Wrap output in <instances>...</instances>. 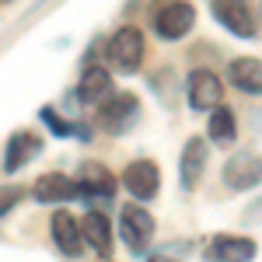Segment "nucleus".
Segmentation results:
<instances>
[{"label":"nucleus","instance_id":"obj_14","mask_svg":"<svg viewBox=\"0 0 262 262\" xmlns=\"http://www.w3.org/2000/svg\"><path fill=\"white\" fill-rule=\"evenodd\" d=\"M227 81L242 95H262V60L255 56H238L227 63Z\"/></svg>","mask_w":262,"mask_h":262},{"label":"nucleus","instance_id":"obj_20","mask_svg":"<svg viewBox=\"0 0 262 262\" xmlns=\"http://www.w3.org/2000/svg\"><path fill=\"white\" fill-rule=\"evenodd\" d=\"M147 262H179V259H171V255H150Z\"/></svg>","mask_w":262,"mask_h":262},{"label":"nucleus","instance_id":"obj_2","mask_svg":"<svg viewBox=\"0 0 262 262\" xmlns=\"http://www.w3.org/2000/svg\"><path fill=\"white\" fill-rule=\"evenodd\" d=\"M137 116H140V98L129 95V91L108 95V98L98 105V126L105 133H112V137L126 133V129L137 122Z\"/></svg>","mask_w":262,"mask_h":262},{"label":"nucleus","instance_id":"obj_11","mask_svg":"<svg viewBox=\"0 0 262 262\" xmlns=\"http://www.w3.org/2000/svg\"><path fill=\"white\" fill-rule=\"evenodd\" d=\"M206 158H210L206 140H200V137L185 140V147H182V161H179V182H182L185 192H192V189L200 185L203 171H206Z\"/></svg>","mask_w":262,"mask_h":262},{"label":"nucleus","instance_id":"obj_19","mask_svg":"<svg viewBox=\"0 0 262 262\" xmlns=\"http://www.w3.org/2000/svg\"><path fill=\"white\" fill-rule=\"evenodd\" d=\"M21 196H25V192H21L18 185H0V217L14 210V206L21 203Z\"/></svg>","mask_w":262,"mask_h":262},{"label":"nucleus","instance_id":"obj_9","mask_svg":"<svg viewBox=\"0 0 262 262\" xmlns=\"http://www.w3.org/2000/svg\"><path fill=\"white\" fill-rule=\"evenodd\" d=\"M255 252H259V245L245 234H217V238H210L203 255L210 262H252Z\"/></svg>","mask_w":262,"mask_h":262},{"label":"nucleus","instance_id":"obj_13","mask_svg":"<svg viewBox=\"0 0 262 262\" xmlns=\"http://www.w3.org/2000/svg\"><path fill=\"white\" fill-rule=\"evenodd\" d=\"M112 189H116V179H112V171L105 164L91 161L81 168V175H77V200H95V196L108 200Z\"/></svg>","mask_w":262,"mask_h":262},{"label":"nucleus","instance_id":"obj_1","mask_svg":"<svg viewBox=\"0 0 262 262\" xmlns=\"http://www.w3.org/2000/svg\"><path fill=\"white\" fill-rule=\"evenodd\" d=\"M105 60L116 74H137L143 63V35L140 28L133 25H122L112 39L105 42Z\"/></svg>","mask_w":262,"mask_h":262},{"label":"nucleus","instance_id":"obj_4","mask_svg":"<svg viewBox=\"0 0 262 262\" xmlns=\"http://www.w3.org/2000/svg\"><path fill=\"white\" fill-rule=\"evenodd\" d=\"M192 25H196V11H192V4H185V0H171V4L158 7V14H154V32H158V39H164V42L185 39V35L192 32Z\"/></svg>","mask_w":262,"mask_h":262},{"label":"nucleus","instance_id":"obj_15","mask_svg":"<svg viewBox=\"0 0 262 262\" xmlns=\"http://www.w3.org/2000/svg\"><path fill=\"white\" fill-rule=\"evenodd\" d=\"M35 154H42V137L25 133V129L14 133V137L7 140V150H4V171H7V175H11V171H21Z\"/></svg>","mask_w":262,"mask_h":262},{"label":"nucleus","instance_id":"obj_3","mask_svg":"<svg viewBox=\"0 0 262 262\" xmlns=\"http://www.w3.org/2000/svg\"><path fill=\"white\" fill-rule=\"evenodd\" d=\"M119 238L129 252H137V255L147 252V245L154 238V217L143 210L140 203H126L119 210Z\"/></svg>","mask_w":262,"mask_h":262},{"label":"nucleus","instance_id":"obj_12","mask_svg":"<svg viewBox=\"0 0 262 262\" xmlns=\"http://www.w3.org/2000/svg\"><path fill=\"white\" fill-rule=\"evenodd\" d=\"M32 200L39 203H67V200H77V179L63 175V171H46L35 179L32 185Z\"/></svg>","mask_w":262,"mask_h":262},{"label":"nucleus","instance_id":"obj_8","mask_svg":"<svg viewBox=\"0 0 262 262\" xmlns=\"http://www.w3.org/2000/svg\"><path fill=\"white\" fill-rule=\"evenodd\" d=\"M185 88H189V105L196 112H210L224 101V84L213 70H192Z\"/></svg>","mask_w":262,"mask_h":262},{"label":"nucleus","instance_id":"obj_5","mask_svg":"<svg viewBox=\"0 0 262 262\" xmlns=\"http://www.w3.org/2000/svg\"><path fill=\"white\" fill-rule=\"evenodd\" d=\"M122 185H126V192L133 196V200H154L158 196V189H161V168L150 161V158H137V161L126 164V171H122Z\"/></svg>","mask_w":262,"mask_h":262},{"label":"nucleus","instance_id":"obj_6","mask_svg":"<svg viewBox=\"0 0 262 262\" xmlns=\"http://www.w3.org/2000/svg\"><path fill=\"white\" fill-rule=\"evenodd\" d=\"M224 185L234 189V192H248V189L262 185V158L259 154H248V150L227 158V164H224Z\"/></svg>","mask_w":262,"mask_h":262},{"label":"nucleus","instance_id":"obj_17","mask_svg":"<svg viewBox=\"0 0 262 262\" xmlns=\"http://www.w3.org/2000/svg\"><path fill=\"white\" fill-rule=\"evenodd\" d=\"M108 95H112V74L101 70V67H88L81 84H77V98H81L84 105H95V101L101 105Z\"/></svg>","mask_w":262,"mask_h":262},{"label":"nucleus","instance_id":"obj_21","mask_svg":"<svg viewBox=\"0 0 262 262\" xmlns=\"http://www.w3.org/2000/svg\"><path fill=\"white\" fill-rule=\"evenodd\" d=\"M0 4H7V0H0Z\"/></svg>","mask_w":262,"mask_h":262},{"label":"nucleus","instance_id":"obj_18","mask_svg":"<svg viewBox=\"0 0 262 262\" xmlns=\"http://www.w3.org/2000/svg\"><path fill=\"white\" fill-rule=\"evenodd\" d=\"M206 129H210V140H213V143H224V147L238 140V122H234V112H231V108H224V105H217V108L210 112Z\"/></svg>","mask_w":262,"mask_h":262},{"label":"nucleus","instance_id":"obj_16","mask_svg":"<svg viewBox=\"0 0 262 262\" xmlns=\"http://www.w3.org/2000/svg\"><path fill=\"white\" fill-rule=\"evenodd\" d=\"M81 231H84V245H91L95 255H101V259L112 255V224H108L105 213L91 210V213L81 221Z\"/></svg>","mask_w":262,"mask_h":262},{"label":"nucleus","instance_id":"obj_7","mask_svg":"<svg viewBox=\"0 0 262 262\" xmlns=\"http://www.w3.org/2000/svg\"><path fill=\"white\" fill-rule=\"evenodd\" d=\"M213 18L238 39H255V14L248 0H213Z\"/></svg>","mask_w":262,"mask_h":262},{"label":"nucleus","instance_id":"obj_10","mask_svg":"<svg viewBox=\"0 0 262 262\" xmlns=\"http://www.w3.org/2000/svg\"><path fill=\"white\" fill-rule=\"evenodd\" d=\"M49 231H53V242L60 248L67 259H81L84 255V231H81V221L67 210H56L53 221H49Z\"/></svg>","mask_w":262,"mask_h":262}]
</instances>
